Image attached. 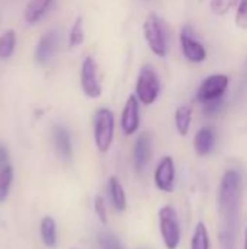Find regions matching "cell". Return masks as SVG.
<instances>
[{
	"instance_id": "cell-1",
	"label": "cell",
	"mask_w": 247,
	"mask_h": 249,
	"mask_svg": "<svg viewBox=\"0 0 247 249\" xmlns=\"http://www.w3.org/2000/svg\"><path fill=\"white\" fill-rule=\"evenodd\" d=\"M242 194V175L236 169H230L224 174L218 188V204L224 214L229 228H231L233 217L237 216Z\"/></svg>"
},
{
	"instance_id": "cell-2",
	"label": "cell",
	"mask_w": 247,
	"mask_h": 249,
	"mask_svg": "<svg viewBox=\"0 0 247 249\" xmlns=\"http://www.w3.org/2000/svg\"><path fill=\"white\" fill-rule=\"evenodd\" d=\"M159 229L163 244L167 249H178L181 245L182 232L176 210L172 206H165L159 212Z\"/></svg>"
},
{
	"instance_id": "cell-3",
	"label": "cell",
	"mask_w": 247,
	"mask_h": 249,
	"mask_svg": "<svg viewBox=\"0 0 247 249\" xmlns=\"http://www.w3.org/2000/svg\"><path fill=\"white\" fill-rule=\"evenodd\" d=\"M93 134H95V144L99 152L106 153L114 142V131H115V117L112 111L106 108H100L95 114V124H93Z\"/></svg>"
},
{
	"instance_id": "cell-4",
	"label": "cell",
	"mask_w": 247,
	"mask_h": 249,
	"mask_svg": "<svg viewBox=\"0 0 247 249\" xmlns=\"http://www.w3.org/2000/svg\"><path fill=\"white\" fill-rule=\"evenodd\" d=\"M146 41L150 47V50L159 55V57H166L167 55V39L166 34L163 31L162 22L156 13H150L144 22L143 26Z\"/></svg>"
},
{
	"instance_id": "cell-5",
	"label": "cell",
	"mask_w": 247,
	"mask_h": 249,
	"mask_svg": "<svg viewBox=\"0 0 247 249\" xmlns=\"http://www.w3.org/2000/svg\"><path fill=\"white\" fill-rule=\"evenodd\" d=\"M160 92V82L153 67L144 66L137 79V98L141 104H153Z\"/></svg>"
},
{
	"instance_id": "cell-6",
	"label": "cell",
	"mask_w": 247,
	"mask_h": 249,
	"mask_svg": "<svg viewBox=\"0 0 247 249\" xmlns=\"http://www.w3.org/2000/svg\"><path fill=\"white\" fill-rule=\"evenodd\" d=\"M80 85L86 96L99 98L102 95V85L99 79L98 64L92 57H86L80 70Z\"/></svg>"
},
{
	"instance_id": "cell-7",
	"label": "cell",
	"mask_w": 247,
	"mask_h": 249,
	"mask_svg": "<svg viewBox=\"0 0 247 249\" xmlns=\"http://www.w3.org/2000/svg\"><path fill=\"white\" fill-rule=\"evenodd\" d=\"M229 88V77L226 74H213L207 77L197 90V99L201 104L221 99Z\"/></svg>"
},
{
	"instance_id": "cell-8",
	"label": "cell",
	"mask_w": 247,
	"mask_h": 249,
	"mask_svg": "<svg viewBox=\"0 0 247 249\" xmlns=\"http://www.w3.org/2000/svg\"><path fill=\"white\" fill-rule=\"evenodd\" d=\"M175 178H176L175 160L172 156H165L159 162V165L154 171V184L163 193H173Z\"/></svg>"
},
{
	"instance_id": "cell-9",
	"label": "cell",
	"mask_w": 247,
	"mask_h": 249,
	"mask_svg": "<svg viewBox=\"0 0 247 249\" xmlns=\"http://www.w3.org/2000/svg\"><path fill=\"white\" fill-rule=\"evenodd\" d=\"M58 31L49 29L47 31L38 41L35 47V61L41 66L47 64L57 51L58 47Z\"/></svg>"
},
{
	"instance_id": "cell-10",
	"label": "cell",
	"mask_w": 247,
	"mask_h": 249,
	"mask_svg": "<svg viewBox=\"0 0 247 249\" xmlns=\"http://www.w3.org/2000/svg\"><path fill=\"white\" fill-rule=\"evenodd\" d=\"M181 45L185 58H188L192 63H201L207 58V51L201 42H198L194 35L191 28L185 26L181 32Z\"/></svg>"
},
{
	"instance_id": "cell-11",
	"label": "cell",
	"mask_w": 247,
	"mask_h": 249,
	"mask_svg": "<svg viewBox=\"0 0 247 249\" xmlns=\"http://www.w3.org/2000/svg\"><path fill=\"white\" fill-rule=\"evenodd\" d=\"M140 127V101L135 96H130L122 111L121 128L125 136H132Z\"/></svg>"
},
{
	"instance_id": "cell-12",
	"label": "cell",
	"mask_w": 247,
	"mask_h": 249,
	"mask_svg": "<svg viewBox=\"0 0 247 249\" xmlns=\"http://www.w3.org/2000/svg\"><path fill=\"white\" fill-rule=\"evenodd\" d=\"M150 158H151V137L148 133H143L137 139L134 147V163L137 172H143L146 169V166L150 162Z\"/></svg>"
},
{
	"instance_id": "cell-13",
	"label": "cell",
	"mask_w": 247,
	"mask_h": 249,
	"mask_svg": "<svg viewBox=\"0 0 247 249\" xmlns=\"http://www.w3.org/2000/svg\"><path fill=\"white\" fill-rule=\"evenodd\" d=\"M52 140H54V146L57 153L64 159H70L73 155V143H71V137L68 130L64 125H54L52 127Z\"/></svg>"
},
{
	"instance_id": "cell-14",
	"label": "cell",
	"mask_w": 247,
	"mask_h": 249,
	"mask_svg": "<svg viewBox=\"0 0 247 249\" xmlns=\"http://www.w3.org/2000/svg\"><path fill=\"white\" fill-rule=\"evenodd\" d=\"M108 188H109V196L114 209L119 213H124L127 210V194L121 181L116 177H111L108 182Z\"/></svg>"
},
{
	"instance_id": "cell-15",
	"label": "cell",
	"mask_w": 247,
	"mask_h": 249,
	"mask_svg": "<svg viewBox=\"0 0 247 249\" xmlns=\"http://www.w3.org/2000/svg\"><path fill=\"white\" fill-rule=\"evenodd\" d=\"M39 235L47 248H55L58 244V232H57V223L52 217L47 216L41 220L39 225Z\"/></svg>"
},
{
	"instance_id": "cell-16",
	"label": "cell",
	"mask_w": 247,
	"mask_h": 249,
	"mask_svg": "<svg viewBox=\"0 0 247 249\" xmlns=\"http://www.w3.org/2000/svg\"><path fill=\"white\" fill-rule=\"evenodd\" d=\"M194 146H195L197 155H199V156L210 155L211 150L214 149V133H213V130L208 127L201 128L194 139Z\"/></svg>"
},
{
	"instance_id": "cell-17",
	"label": "cell",
	"mask_w": 247,
	"mask_h": 249,
	"mask_svg": "<svg viewBox=\"0 0 247 249\" xmlns=\"http://www.w3.org/2000/svg\"><path fill=\"white\" fill-rule=\"evenodd\" d=\"M52 0H29L25 9V20L29 25L36 23L49 9Z\"/></svg>"
},
{
	"instance_id": "cell-18",
	"label": "cell",
	"mask_w": 247,
	"mask_h": 249,
	"mask_svg": "<svg viewBox=\"0 0 247 249\" xmlns=\"http://www.w3.org/2000/svg\"><path fill=\"white\" fill-rule=\"evenodd\" d=\"M191 120H192V109L188 105H182L178 108L175 114V123L176 128L181 136H186L191 128Z\"/></svg>"
},
{
	"instance_id": "cell-19",
	"label": "cell",
	"mask_w": 247,
	"mask_h": 249,
	"mask_svg": "<svg viewBox=\"0 0 247 249\" xmlns=\"http://www.w3.org/2000/svg\"><path fill=\"white\" fill-rule=\"evenodd\" d=\"M211 248V241L208 235V229L204 222H199L195 226L194 236L191 241V249H210Z\"/></svg>"
},
{
	"instance_id": "cell-20",
	"label": "cell",
	"mask_w": 247,
	"mask_h": 249,
	"mask_svg": "<svg viewBox=\"0 0 247 249\" xmlns=\"http://www.w3.org/2000/svg\"><path fill=\"white\" fill-rule=\"evenodd\" d=\"M16 47V32L13 29H7L0 35V58H9Z\"/></svg>"
},
{
	"instance_id": "cell-21",
	"label": "cell",
	"mask_w": 247,
	"mask_h": 249,
	"mask_svg": "<svg viewBox=\"0 0 247 249\" xmlns=\"http://www.w3.org/2000/svg\"><path fill=\"white\" fill-rule=\"evenodd\" d=\"M12 182H13V168L12 165L4 166L0 169V203L4 201L10 193L12 188Z\"/></svg>"
},
{
	"instance_id": "cell-22",
	"label": "cell",
	"mask_w": 247,
	"mask_h": 249,
	"mask_svg": "<svg viewBox=\"0 0 247 249\" xmlns=\"http://www.w3.org/2000/svg\"><path fill=\"white\" fill-rule=\"evenodd\" d=\"M83 39H84L83 19L79 16V18L74 20V23H73V26H71V29H70V34H68V45H70L71 48L79 47V45L83 42Z\"/></svg>"
},
{
	"instance_id": "cell-23",
	"label": "cell",
	"mask_w": 247,
	"mask_h": 249,
	"mask_svg": "<svg viewBox=\"0 0 247 249\" xmlns=\"http://www.w3.org/2000/svg\"><path fill=\"white\" fill-rule=\"evenodd\" d=\"M99 249H124L121 241L111 232H100L98 236Z\"/></svg>"
},
{
	"instance_id": "cell-24",
	"label": "cell",
	"mask_w": 247,
	"mask_h": 249,
	"mask_svg": "<svg viewBox=\"0 0 247 249\" xmlns=\"http://www.w3.org/2000/svg\"><path fill=\"white\" fill-rule=\"evenodd\" d=\"M93 209H95V213H96L98 219L100 220V223H102V225H106V223H108L106 204H105V200H103L100 196H96V197H95V201H93Z\"/></svg>"
},
{
	"instance_id": "cell-25",
	"label": "cell",
	"mask_w": 247,
	"mask_h": 249,
	"mask_svg": "<svg viewBox=\"0 0 247 249\" xmlns=\"http://www.w3.org/2000/svg\"><path fill=\"white\" fill-rule=\"evenodd\" d=\"M236 0H211V9L217 15H226Z\"/></svg>"
},
{
	"instance_id": "cell-26",
	"label": "cell",
	"mask_w": 247,
	"mask_h": 249,
	"mask_svg": "<svg viewBox=\"0 0 247 249\" xmlns=\"http://www.w3.org/2000/svg\"><path fill=\"white\" fill-rule=\"evenodd\" d=\"M236 20H237V25L239 26L247 28V0H240Z\"/></svg>"
},
{
	"instance_id": "cell-27",
	"label": "cell",
	"mask_w": 247,
	"mask_h": 249,
	"mask_svg": "<svg viewBox=\"0 0 247 249\" xmlns=\"http://www.w3.org/2000/svg\"><path fill=\"white\" fill-rule=\"evenodd\" d=\"M221 108V99H217V101H211V102H207L204 104V112L207 115H214L215 112H218Z\"/></svg>"
},
{
	"instance_id": "cell-28",
	"label": "cell",
	"mask_w": 247,
	"mask_h": 249,
	"mask_svg": "<svg viewBox=\"0 0 247 249\" xmlns=\"http://www.w3.org/2000/svg\"><path fill=\"white\" fill-rule=\"evenodd\" d=\"M10 160H9V152L6 149V146L3 143H0V169L4 166H9Z\"/></svg>"
},
{
	"instance_id": "cell-29",
	"label": "cell",
	"mask_w": 247,
	"mask_h": 249,
	"mask_svg": "<svg viewBox=\"0 0 247 249\" xmlns=\"http://www.w3.org/2000/svg\"><path fill=\"white\" fill-rule=\"evenodd\" d=\"M243 249H247V228L245 231V245H243Z\"/></svg>"
}]
</instances>
